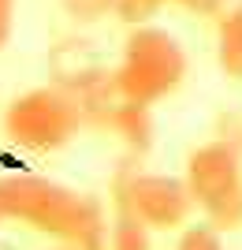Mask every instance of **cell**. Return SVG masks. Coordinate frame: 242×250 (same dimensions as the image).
Masks as SVG:
<instances>
[{
  "instance_id": "11",
  "label": "cell",
  "mask_w": 242,
  "mask_h": 250,
  "mask_svg": "<svg viewBox=\"0 0 242 250\" xmlns=\"http://www.w3.org/2000/svg\"><path fill=\"white\" fill-rule=\"evenodd\" d=\"M157 11H160L157 0H116V19L127 26H146V22H153Z\"/></svg>"
},
{
  "instance_id": "17",
  "label": "cell",
  "mask_w": 242,
  "mask_h": 250,
  "mask_svg": "<svg viewBox=\"0 0 242 250\" xmlns=\"http://www.w3.org/2000/svg\"><path fill=\"white\" fill-rule=\"evenodd\" d=\"M0 4H4V8H15V0H0Z\"/></svg>"
},
{
  "instance_id": "6",
  "label": "cell",
  "mask_w": 242,
  "mask_h": 250,
  "mask_svg": "<svg viewBox=\"0 0 242 250\" xmlns=\"http://www.w3.org/2000/svg\"><path fill=\"white\" fill-rule=\"evenodd\" d=\"M49 71H53V83L74 97L90 94L93 86L112 79V67H105L101 56L93 52V45L82 42V38H67V42L56 45L53 56H49Z\"/></svg>"
},
{
  "instance_id": "12",
  "label": "cell",
  "mask_w": 242,
  "mask_h": 250,
  "mask_svg": "<svg viewBox=\"0 0 242 250\" xmlns=\"http://www.w3.org/2000/svg\"><path fill=\"white\" fill-rule=\"evenodd\" d=\"M63 8L78 22H97L105 15H116V0H63Z\"/></svg>"
},
{
  "instance_id": "1",
  "label": "cell",
  "mask_w": 242,
  "mask_h": 250,
  "mask_svg": "<svg viewBox=\"0 0 242 250\" xmlns=\"http://www.w3.org/2000/svg\"><path fill=\"white\" fill-rule=\"evenodd\" d=\"M4 179V202L8 220H19L26 228L53 235L56 243H67L74 250H108V213L93 194L67 187L49 176L15 172Z\"/></svg>"
},
{
  "instance_id": "15",
  "label": "cell",
  "mask_w": 242,
  "mask_h": 250,
  "mask_svg": "<svg viewBox=\"0 0 242 250\" xmlns=\"http://www.w3.org/2000/svg\"><path fill=\"white\" fill-rule=\"evenodd\" d=\"M8 220V202H4V179H0V224Z\"/></svg>"
},
{
  "instance_id": "3",
  "label": "cell",
  "mask_w": 242,
  "mask_h": 250,
  "mask_svg": "<svg viewBox=\"0 0 242 250\" xmlns=\"http://www.w3.org/2000/svg\"><path fill=\"white\" fill-rule=\"evenodd\" d=\"M86 127L78 97L63 86H30L8 101L4 108V135L11 146L26 153H56Z\"/></svg>"
},
{
  "instance_id": "13",
  "label": "cell",
  "mask_w": 242,
  "mask_h": 250,
  "mask_svg": "<svg viewBox=\"0 0 242 250\" xmlns=\"http://www.w3.org/2000/svg\"><path fill=\"white\" fill-rule=\"evenodd\" d=\"M157 4L160 8H164V4H175V8H186V11H194V15H205V19H220L231 0H157Z\"/></svg>"
},
{
  "instance_id": "10",
  "label": "cell",
  "mask_w": 242,
  "mask_h": 250,
  "mask_svg": "<svg viewBox=\"0 0 242 250\" xmlns=\"http://www.w3.org/2000/svg\"><path fill=\"white\" fill-rule=\"evenodd\" d=\"M175 250H227V247H223V231L205 220V224H186L179 231Z\"/></svg>"
},
{
  "instance_id": "14",
  "label": "cell",
  "mask_w": 242,
  "mask_h": 250,
  "mask_svg": "<svg viewBox=\"0 0 242 250\" xmlns=\"http://www.w3.org/2000/svg\"><path fill=\"white\" fill-rule=\"evenodd\" d=\"M11 26H15V8H4V4H0V49L11 42Z\"/></svg>"
},
{
  "instance_id": "18",
  "label": "cell",
  "mask_w": 242,
  "mask_h": 250,
  "mask_svg": "<svg viewBox=\"0 0 242 250\" xmlns=\"http://www.w3.org/2000/svg\"><path fill=\"white\" fill-rule=\"evenodd\" d=\"M0 250H11V247H8V243H0Z\"/></svg>"
},
{
  "instance_id": "16",
  "label": "cell",
  "mask_w": 242,
  "mask_h": 250,
  "mask_svg": "<svg viewBox=\"0 0 242 250\" xmlns=\"http://www.w3.org/2000/svg\"><path fill=\"white\" fill-rule=\"evenodd\" d=\"M53 250H74V247H67V243H60V247H53Z\"/></svg>"
},
{
  "instance_id": "4",
  "label": "cell",
  "mask_w": 242,
  "mask_h": 250,
  "mask_svg": "<svg viewBox=\"0 0 242 250\" xmlns=\"http://www.w3.org/2000/svg\"><path fill=\"white\" fill-rule=\"evenodd\" d=\"M194 209L220 231L242 228V146L231 138H212L190 149L183 168Z\"/></svg>"
},
{
  "instance_id": "2",
  "label": "cell",
  "mask_w": 242,
  "mask_h": 250,
  "mask_svg": "<svg viewBox=\"0 0 242 250\" xmlns=\"http://www.w3.org/2000/svg\"><path fill=\"white\" fill-rule=\"evenodd\" d=\"M112 71H116V86L123 97L142 104H160L186 79V52L175 42V34L146 22V26H130L119 63Z\"/></svg>"
},
{
  "instance_id": "9",
  "label": "cell",
  "mask_w": 242,
  "mask_h": 250,
  "mask_svg": "<svg viewBox=\"0 0 242 250\" xmlns=\"http://www.w3.org/2000/svg\"><path fill=\"white\" fill-rule=\"evenodd\" d=\"M108 250H153V228L130 209H116L108 224Z\"/></svg>"
},
{
  "instance_id": "5",
  "label": "cell",
  "mask_w": 242,
  "mask_h": 250,
  "mask_svg": "<svg viewBox=\"0 0 242 250\" xmlns=\"http://www.w3.org/2000/svg\"><path fill=\"white\" fill-rule=\"evenodd\" d=\"M112 206L130 209L153 231H183L194 213L186 179L164 176V172H142L134 157H127L112 176Z\"/></svg>"
},
{
  "instance_id": "8",
  "label": "cell",
  "mask_w": 242,
  "mask_h": 250,
  "mask_svg": "<svg viewBox=\"0 0 242 250\" xmlns=\"http://www.w3.org/2000/svg\"><path fill=\"white\" fill-rule=\"evenodd\" d=\"M216 67L223 79L242 83V0H231L216 19Z\"/></svg>"
},
{
  "instance_id": "7",
  "label": "cell",
  "mask_w": 242,
  "mask_h": 250,
  "mask_svg": "<svg viewBox=\"0 0 242 250\" xmlns=\"http://www.w3.org/2000/svg\"><path fill=\"white\" fill-rule=\"evenodd\" d=\"M105 131H112V135L127 146V153L134 157V161H138V157H146L149 146H153V104L119 97V104L112 108Z\"/></svg>"
}]
</instances>
